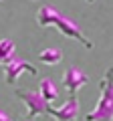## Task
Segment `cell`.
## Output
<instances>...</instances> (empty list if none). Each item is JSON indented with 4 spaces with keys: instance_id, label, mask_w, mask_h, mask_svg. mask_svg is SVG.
Here are the masks:
<instances>
[{
    "instance_id": "cell-1",
    "label": "cell",
    "mask_w": 113,
    "mask_h": 121,
    "mask_svg": "<svg viewBox=\"0 0 113 121\" xmlns=\"http://www.w3.org/2000/svg\"><path fill=\"white\" fill-rule=\"evenodd\" d=\"M36 24L43 26V28L55 26L61 35L69 36V39H73V40H79V43H81L85 48H89V51L93 48V43L83 35V30L79 28L71 18L63 16V14L59 12V10H55L52 6H40L39 8V12H36Z\"/></svg>"
},
{
    "instance_id": "cell-2",
    "label": "cell",
    "mask_w": 113,
    "mask_h": 121,
    "mask_svg": "<svg viewBox=\"0 0 113 121\" xmlns=\"http://www.w3.org/2000/svg\"><path fill=\"white\" fill-rule=\"evenodd\" d=\"M99 91V99L93 111L85 115V121H113V67H109L101 77Z\"/></svg>"
},
{
    "instance_id": "cell-3",
    "label": "cell",
    "mask_w": 113,
    "mask_h": 121,
    "mask_svg": "<svg viewBox=\"0 0 113 121\" xmlns=\"http://www.w3.org/2000/svg\"><path fill=\"white\" fill-rule=\"evenodd\" d=\"M14 97H18L26 105V115H24L26 119H35L36 115H47V109L51 105L39 93H32L28 89H14Z\"/></svg>"
},
{
    "instance_id": "cell-4",
    "label": "cell",
    "mask_w": 113,
    "mask_h": 121,
    "mask_svg": "<svg viewBox=\"0 0 113 121\" xmlns=\"http://www.w3.org/2000/svg\"><path fill=\"white\" fill-rule=\"evenodd\" d=\"M22 73H30V75H39V71H36L35 65H30V63H26L24 59H20V56H14L12 60H10L8 65L4 67V79L8 85H14L16 83V79L20 77Z\"/></svg>"
},
{
    "instance_id": "cell-5",
    "label": "cell",
    "mask_w": 113,
    "mask_h": 121,
    "mask_svg": "<svg viewBox=\"0 0 113 121\" xmlns=\"http://www.w3.org/2000/svg\"><path fill=\"white\" fill-rule=\"evenodd\" d=\"M47 115H52L56 121H77V117H79V99L77 97H69V101H65L61 107L48 105Z\"/></svg>"
},
{
    "instance_id": "cell-6",
    "label": "cell",
    "mask_w": 113,
    "mask_h": 121,
    "mask_svg": "<svg viewBox=\"0 0 113 121\" xmlns=\"http://www.w3.org/2000/svg\"><path fill=\"white\" fill-rule=\"evenodd\" d=\"M87 83H89V77L83 73L81 69H77V67H69V69L63 73V85L69 91L71 97H77V91L81 89V87H85Z\"/></svg>"
},
{
    "instance_id": "cell-7",
    "label": "cell",
    "mask_w": 113,
    "mask_h": 121,
    "mask_svg": "<svg viewBox=\"0 0 113 121\" xmlns=\"http://www.w3.org/2000/svg\"><path fill=\"white\" fill-rule=\"evenodd\" d=\"M39 95L43 97L47 103H52V101L59 97V91H56V85L52 83V79H40V83H39Z\"/></svg>"
},
{
    "instance_id": "cell-8",
    "label": "cell",
    "mask_w": 113,
    "mask_h": 121,
    "mask_svg": "<svg viewBox=\"0 0 113 121\" xmlns=\"http://www.w3.org/2000/svg\"><path fill=\"white\" fill-rule=\"evenodd\" d=\"M36 59H39V63H43V65H59L63 60V52L59 51V48H55V47H48V48H44V51H40Z\"/></svg>"
},
{
    "instance_id": "cell-9",
    "label": "cell",
    "mask_w": 113,
    "mask_h": 121,
    "mask_svg": "<svg viewBox=\"0 0 113 121\" xmlns=\"http://www.w3.org/2000/svg\"><path fill=\"white\" fill-rule=\"evenodd\" d=\"M14 56H16L14 43L10 39H0V67H6Z\"/></svg>"
},
{
    "instance_id": "cell-10",
    "label": "cell",
    "mask_w": 113,
    "mask_h": 121,
    "mask_svg": "<svg viewBox=\"0 0 113 121\" xmlns=\"http://www.w3.org/2000/svg\"><path fill=\"white\" fill-rule=\"evenodd\" d=\"M0 121H12V119H10V117L6 115L4 111H0Z\"/></svg>"
},
{
    "instance_id": "cell-11",
    "label": "cell",
    "mask_w": 113,
    "mask_h": 121,
    "mask_svg": "<svg viewBox=\"0 0 113 121\" xmlns=\"http://www.w3.org/2000/svg\"><path fill=\"white\" fill-rule=\"evenodd\" d=\"M18 121H35V119H26V117H22V119H18Z\"/></svg>"
},
{
    "instance_id": "cell-12",
    "label": "cell",
    "mask_w": 113,
    "mask_h": 121,
    "mask_svg": "<svg viewBox=\"0 0 113 121\" xmlns=\"http://www.w3.org/2000/svg\"><path fill=\"white\" fill-rule=\"evenodd\" d=\"M87 2H95V0H87Z\"/></svg>"
},
{
    "instance_id": "cell-13",
    "label": "cell",
    "mask_w": 113,
    "mask_h": 121,
    "mask_svg": "<svg viewBox=\"0 0 113 121\" xmlns=\"http://www.w3.org/2000/svg\"><path fill=\"white\" fill-rule=\"evenodd\" d=\"M35 2H36V0H35Z\"/></svg>"
}]
</instances>
